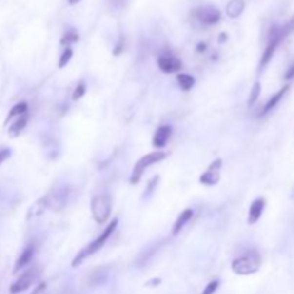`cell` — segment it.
Instances as JSON below:
<instances>
[{
	"label": "cell",
	"instance_id": "cell-1",
	"mask_svg": "<svg viewBox=\"0 0 294 294\" xmlns=\"http://www.w3.org/2000/svg\"><path fill=\"white\" fill-rule=\"evenodd\" d=\"M117 227H118V218H114V220L106 225V228H103V231L100 233V235H98L94 241H91L86 247H83V248L75 255V258L72 260V264H71V266L75 269V267L80 266V264L83 263V260H86L88 257H91V255H94V254H97L98 251H100V250L103 248V245L106 244L108 240L111 238V235L114 234V231L117 230Z\"/></svg>",
	"mask_w": 294,
	"mask_h": 294
},
{
	"label": "cell",
	"instance_id": "cell-2",
	"mask_svg": "<svg viewBox=\"0 0 294 294\" xmlns=\"http://www.w3.org/2000/svg\"><path fill=\"white\" fill-rule=\"evenodd\" d=\"M167 157H168V152H167V151H162V149L152 151V152H149L147 155L141 157V158L135 162V165H134V168H132V174H131L129 182H131L132 185L138 184V182L141 181L142 175L145 174V171H147L149 167H152V165H155V164L164 161Z\"/></svg>",
	"mask_w": 294,
	"mask_h": 294
},
{
	"label": "cell",
	"instance_id": "cell-3",
	"mask_svg": "<svg viewBox=\"0 0 294 294\" xmlns=\"http://www.w3.org/2000/svg\"><path fill=\"white\" fill-rule=\"evenodd\" d=\"M261 267V257L257 251H248L244 255H240L233 260L231 270L237 275H250L257 273Z\"/></svg>",
	"mask_w": 294,
	"mask_h": 294
},
{
	"label": "cell",
	"instance_id": "cell-4",
	"mask_svg": "<svg viewBox=\"0 0 294 294\" xmlns=\"http://www.w3.org/2000/svg\"><path fill=\"white\" fill-rule=\"evenodd\" d=\"M91 213L98 224H105L112 213V199L108 194H97L91 201Z\"/></svg>",
	"mask_w": 294,
	"mask_h": 294
},
{
	"label": "cell",
	"instance_id": "cell-5",
	"mask_svg": "<svg viewBox=\"0 0 294 294\" xmlns=\"http://www.w3.org/2000/svg\"><path fill=\"white\" fill-rule=\"evenodd\" d=\"M281 40H283V38L280 35V27L278 26H273L269 33V43H267L266 49H264L263 55H261V59H260V66L261 68H264V66L269 65L270 60L273 59L275 50L278 48V45L281 43Z\"/></svg>",
	"mask_w": 294,
	"mask_h": 294
},
{
	"label": "cell",
	"instance_id": "cell-6",
	"mask_svg": "<svg viewBox=\"0 0 294 294\" xmlns=\"http://www.w3.org/2000/svg\"><path fill=\"white\" fill-rule=\"evenodd\" d=\"M193 16L204 26H214L221 20V12L214 6L196 7L193 10Z\"/></svg>",
	"mask_w": 294,
	"mask_h": 294
},
{
	"label": "cell",
	"instance_id": "cell-7",
	"mask_svg": "<svg viewBox=\"0 0 294 294\" xmlns=\"http://www.w3.org/2000/svg\"><path fill=\"white\" fill-rule=\"evenodd\" d=\"M157 65H158V68H159L161 72L168 75L176 74V72H179L181 68H182L181 59L176 58L171 52H162V53L158 56V59H157Z\"/></svg>",
	"mask_w": 294,
	"mask_h": 294
},
{
	"label": "cell",
	"instance_id": "cell-8",
	"mask_svg": "<svg viewBox=\"0 0 294 294\" xmlns=\"http://www.w3.org/2000/svg\"><path fill=\"white\" fill-rule=\"evenodd\" d=\"M221 168H222V159L217 158L214 159L208 168L199 175V182L202 185H207V187H214L220 182L221 178Z\"/></svg>",
	"mask_w": 294,
	"mask_h": 294
},
{
	"label": "cell",
	"instance_id": "cell-9",
	"mask_svg": "<svg viewBox=\"0 0 294 294\" xmlns=\"http://www.w3.org/2000/svg\"><path fill=\"white\" fill-rule=\"evenodd\" d=\"M68 196H69V188H66V187L58 188V190H55L53 193L45 196L48 210H52V211H62V210L66 207V204H68Z\"/></svg>",
	"mask_w": 294,
	"mask_h": 294
},
{
	"label": "cell",
	"instance_id": "cell-10",
	"mask_svg": "<svg viewBox=\"0 0 294 294\" xmlns=\"http://www.w3.org/2000/svg\"><path fill=\"white\" fill-rule=\"evenodd\" d=\"M36 270L30 269L25 271L23 274H20V277L15 281V283H12V286H10V289H9V292L12 294H19V293H23L26 292L27 289H30V286L35 283V280H36Z\"/></svg>",
	"mask_w": 294,
	"mask_h": 294
},
{
	"label": "cell",
	"instance_id": "cell-11",
	"mask_svg": "<svg viewBox=\"0 0 294 294\" xmlns=\"http://www.w3.org/2000/svg\"><path fill=\"white\" fill-rule=\"evenodd\" d=\"M172 135V126L171 125H161L157 128L154 137H152V145L157 149H162L168 144L170 138Z\"/></svg>",
	"mask_w": 294,
	"mask_h": 294
},
{
	"label": "cell",
	"instance_id": "cell-12",
	"mask_svg": "<svg viewBox=\"0 0 294 294\" xmlns=\"http://www.w3.org/2000/svg\"><path fill=\"white\" fill-rule=\"evenodd\" d=\"M264 208H266V199H264L263 196L255 198V199L251 202V205H250L247 222H248L250 225L257 224V222L260 221V218H261L263 213H264Z\"/></svg>",
	"mask_w": 294,
	"mask_h": 294
},
{
	"label": "cell",
	"instance_id": "cell-13",
	"mask_svg": "<svg viewBox=\"0 0 294 294\" xmlns=\"http://www.w3.org/2000/svg\"><path fill=\"white\" fill-rule=\"evenodd\" d=\"M33 255H35V247L32 244L26 245L23 248V251L20 253V255L18 257L16 263H15V267H13V273H19L20 270H23L26 266H29L33 260Z\"/></svg>",
	"mask_w": 294,
	"mask_h": 294
},
{
	"label": "cell",
	"instance_id": "cell-14",
	"mask_svg": "<svg viewBox=\"0 0 294 294\" xmlns=\"http://www.w3.org/2000/svg\"><path fill=\"white\" fill-rule=\"evenodd\" d=\"M193 217H194V211H193L191 208L184 210V211L178 216L176 221L174 222V227H172V235H178V234L182 231V228H184L190 221L193 220Z\"/></svg>",
	"mask_w": 294,
	"mask_h": 294
},
{
	"label": "cell",
	"instance_id": "cell-15",
	"mask_svg": "<svg viewBox=\"0 0 294 294\" xmlns=\"http://www.w3.org/2000/svg\"><path fill=\"white\" fill-rule=\"evenodd\" d=\"M289 89H290V86L286 85V86H283L278 92H275V94L266 102V105H264V108H263V111H261V115H267V114H270V112L281 102V99L284 98V95L287 94Z\"/></svg>",
	"mask_w": 294,
	"mask_h": 294
},
{
	"label": "cell",
	"instance_id": "cell-16",
	"mask_svg": "<svg viewBox=\"0 0 294 294\" xmlns=\"http://www.w3.org/2000/svg\"><path fill=\"white\" fill-rule=\"evenodd\" d=\"M27 122H29V114H23V115L18 117V118L13 121V123L9 126V129H7L9 137H10V138H16V137H19V135L23 132V129L26 128Z\"/></svg>",
	"mask_w": 294,
	"mask_h": 294
},
{
	"label": "cell",
	"instance_id": "cell-17",
	"mask_svg": "<svg viewBox=\"0 0 294 294\" xmlns=\"http://www.w3.org/2000/svg\"><path fill=\"white\" fill-rule=\"evenodd\" d=\"M245 9V0H230L225 6V13L231 19H237L243 15Z\"/></svg>",
	"mask_w": 294,
	"mask_h": 294
},
{
	"label": "cell",
	"instance_id": "cell-18",
	"mask_svg": "<svg viewBox=\"0 0 294 294\" xmlns=\"http://www.w3.org/2000/svg\"><path fill=\"white\" fill-rule=\"evenodd\" d=\"M46 210H48L46 199H45V196H42V198H39V199L30 207V210H29V213H27V220H32V218H36V217L43 216V213H45Z\"/></svg>",
	"mask_w": 294,
	"mask_h": 294
},
{
	"label": "cell",
	"instance_id": "cell-19",
	"mask_svg": "<svg viewBox=\"0 0 294 294\" xmlns=\"http://www.w3.org/2000/svg\"><path fill=\"white\" fill-rule=\"evenodd\" d=\"M27 111H29L27 102H19V103H16V105L9 111V114H7V117H6V119H4V125L12 122L15 118H18V117H20V115H23V114H27Z\"/></svg>",
	"mask_w": 294,
	"mask_h": 294
},
{
	"label": "cell",
	"instance_id": "cell-20",
	"mask_svg": "<svg viewBox=\"0 0 294 294\" xmlns=\"http://www.w3.org/2000/svg\"><path fill=\"white\" fill-rule=\"evenodd\" d=\"M176 83L181 88V91L188 92L194 88L196 85V78L188 74H178L176 75Z\"/></svg>",
	"mask_w": 294,
	"mask_h": 294
},
{
	"label": "cell",
	"instance_id": "cell-21",
	"mask_svg": "<svg viewBox=\"0 0 294 294\" xmlns=\"http://www.w3.org/2000/svg\"><path fill=\"white\" fill-rule=\"evenodd\" d=\"M260 94H261V83L260 82H254L251 91H250V97H248V106H254L255 102L260 98Z\"/></svg>",
	"mask_w": 294,
	"mask_h": 294
},
{
	"label": "cell",
	"instance_id": "cell-22",
	"mask_svg": "<svg viewBox=\"0 0 294 294\" xmlns=\"http://www.w3.org/2000/svg\"><path fill=\"white\" fill-rule=\"evenodd\" d=\"M79 40V35L78 32L75 30H69L63 35V38L60 39V45L62 46H68V45H72V43H76Z\"/></svg>",
	"mask_w": 294,
	"mask_h": 294
},
{
	"label": "cell",
	"instance_id": "cell-23",
	"mask_svg": "<svg viewBox=\"0 0 294 294\" xmlns=\"http://www.w3.org/2000/svg\"><path fill=\"white\" fill-rule=\"evenodd\" d=\"M72 56H74V50L71 49V48H66V49L63 50V53H62V55H60V58H59V63H58L59 69L66 68V66H68V63L71 62Z\"/></svg>",
	"mask_w": 294,
	"mask_h": 294
},
{
	"label": "cell",
	"instance_id": "cell-24",
	"mask_svg": "<svg viewBox=\"0 0 294 294\" xmlns=\"http://www.w3.org/2000/svg\"><path fill=\"white\" fill-rule=\"evenodd\" d=\"M158 182H159V175H155V176H152V178L149 179V182L147 184V188H145V191H144V198H147V196H149L154 193V190L157 188Z\"/></svg>",
	"mask_w": 294,
	"mask_h": 294
},
{
	"label": "cell",
	"instance_id": "cell-25",
	"mask_svg": "<svg viewBox=\"0 0 294 294\" xmlns=\"http://www.w3.org/2000/svg\"><path fill=\"white\" fill-rule=\"evenodd\" d=\"M293 32H294V15L292 16V19H290L286 25L280 27V35H281V38L284 39V38H287L289 35H292Z\"/></svg>",
	"mask_w": 294,
	"mask_h": 294
},
{
	"label": "cell",
	"instance_id": "cell-26",
	"mask_svg": "<svg viewBox=\"0 0 294 294\" xmlns=\"http://www.w3.org/2000/svg\"><path fill=\"white\" fill-rule=\"evenodd\" d=\"M85 94H86V85L83 83V82H79L78 83V86L75 88L74 94H72V99H74L75 102L76 100H79V99H82L85 97Z\"/></svg>",
	"mask_w": 294,
	"mask_h": 294
},
{
	"label": "cell",
	"instance_id": "cell-27",
	"mask_svg": "<svg viewBox=\"0 0 294 294\" xmlns=\"http://www.w3.org/2000/svg\"><path fill=\"white\" fill-rule=\"evenodd\" d=\"M218 287H220V281H218V280H213V281H210V283L205 286L202 294H214L218 290Z\"/></svg>",
	"mask_w": 294,
	"mask_h": 294
},
{
	"label": "cell",
	"instance_id": "cell-28",
	"mask_svg": "<svg viewBox=\"0 0 294 294\" xmlns=\"http://www.w3.org/2000/svg\"><path fill=\"white\" fill-rule=\"evenodd\" d=\"M10 155H12V151H10L9 148H0V165H1L6 159H9Z\"/></svg>",
	"mask_w": 294,
	"mask_h": 294
},
{
	"label": "cell",
	"instance_id": "cell-29",
	"mask_svg": "<svg viewBox=\"0 0 294 294\" xmlns=\"http://www.w3.org/2000/svg\"><path fill=\"white\" fill-rule=\"evenodd\" d=\"M294 78V63L292 66H289V69L286 71V74H284V79L286 80H292Z\"/></svg>",
	"mask_w": 294,
	"mask_h": 294
},
{
	"label": "cell",
	"instance_id": "cell-30",
	"mask_svg": "<svg viewBox=\"0 0 294 294\" xmlns=\"http://www.w3.org/2000/svg\"><path fill=\"white\" fill-rule=\"evenodd\" d=\"M45 289H46V283H39V284L35 287V290L32 292V294H40Z\"/></svg>",
	"mask_w": 294,
	"mask_h": 294
},
{
	"label": "cell",
	"instance_id": "cell-31",
	"mask_svg": "<svg viewBox=\"0 0 294 294\" xmlns=\"http://www.w3.org/2000/svg\"><path fill=\"white\" fill-rule=\"evenodd\" d=\"M205 50H207V45H205V43H202V42L198 43V46H196V52H198V53H202V52H205Z\"/></svg>",
	"mask_w": 294,
	"mask_h": 294
},
{
	"label": "cell",
	"instance_id": "cell-32",
	"mask_svg": "<svg viewBox=\"0 0 294 294\" xmlns=\"http://www.w3.org/2000/svg\"><path fill=\"white\" fill-rule=\"evenodd\" d=\"M159 283H161V280H159V278H154L151 283H148V286H151V284H159Z\"/></svg>",
	"mask_w": 294,
	"mask_h": 294
},
{
	"label": "cell",
	"instance_id": "cell-33",
	"mask_svg": "<svg viewBox=\"0 0 294 294\" xmlns=\"http://www.w3.org/2000/svg\"><path fill=\"white\" fill-rule=\"evenodd\" d=\"M79 1H80V0H68V3H69L71 6H75V4H78Z\"/></svg>",
	"mask_w": 294,
	"mask_h": 294
},
{
	"label": "cell",
	"instance_id": "cell-34",
	"mask_svg": "<svg viewBox=\"0 0 294 294\" xmlns=\"http://www.w3.org/2000/svg\"><path fill=\"white\" fill-rule=\"evenodd\" d=\"M225 39H227V36H225V33H222V35L220 36V42H224Z\"/></svg>",
	"mask_w": 294,
	"mask_h": 294
}]
</instances>
